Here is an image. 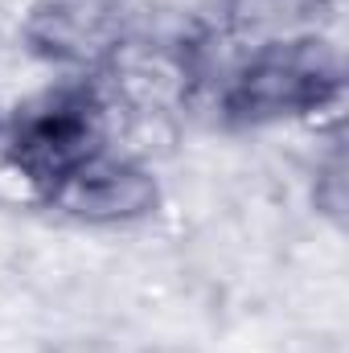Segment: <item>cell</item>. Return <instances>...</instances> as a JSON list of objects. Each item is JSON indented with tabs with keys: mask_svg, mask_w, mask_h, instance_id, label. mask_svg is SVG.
I'll return each mask as SVG.
<instances>
[{
	"mask_svg": "<svg viewBox=\"0 0 349 353\" xmlns=\"http://www.w3.org/2000/svg\"><path fill=\"white\" fill-rule=\"evenodd\" d=\"M341 99V54L325 33L243 50L222 74L214 107L230 128L308 119Z\"/></svg>",
	"mask_w": 349,
	"mask_h": 353,
	"instance_id": "cell-2",
	"label": "cell"
},
{
	"mask_svg": "<svg viewBox=\"0 0 349 353\" xmlns=\"http://www.w3.org/2000/svg\"><path fill=\"white\" fill-rule=\"evenodd\" d=\"M333 0H222L218 33L243 50L325 33Z\"/></svg>",
	"mask_w": 349,
	"mask_h": 353,
	"instance_id": "cell-5",
	"label": "cell"
},
{
	"mask_svg": "<svg viewBox=\"0 0 349 353\" xmlns=\"http://www.w3.org/2000/svg\"><path fill=\"white\" fill-rule=\"evenodd\" d=\"M157 205H161L157 173L144 161H136L132 152H119V148L90 161L87 169L50 201V210H58L74 222H90V226H128V222L148 218Z\"/></svg>",
	"mask_w": 349,
	"mask_h": 353,
	"instance_id": "cell-4",
	"label": "cell"
},
{
	"mask_svg": "<svg viewBox=\"0 0 349 353\" xmlns=\"http://www.w3.org/2000/svg\"><path fill=\"white\" fill-rule=\"evenodd\" d=\"M0 123H4V119H0Z\"/></svg>",
	"mask_w": 349,
	"mask_h": 353,
	"instance_id": "cell-6",
	"label": "cell"
},
{
	"mask_svg": "<svg viewBox=\"0 0 349 353\" xmlns=\"http://www.w3.org/2000/svg\"><path fill=\"white\" fill-rule=\"evenodd\" d=\"M25 37L33 54L62 70H103L119 62L128 46V8L123 0H41Z\"/></svg>",
	"mask_w": 349,
	"mask_h": 353,
	"instance_id": "cell-3",
	"label": "cell"
},
{
	"mask_svg": "<svg viewBox=\"0 0 349 353\" xmlns=\"http://www.w3.org/2000/svg\"><path fill=\"white\" fill-rule=\"evenodd\" d=\"M4 165L46 205L103 152L115 148L111 103L87 79H70L17 107L0 123Z\"/></svg>",
	"mask_w": 349,
	"mask_h": 353,
	"instance_id": "cell-1",
	"label": "cell"
}]
</instances>
